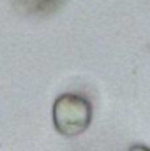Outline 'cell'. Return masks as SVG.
<instances>
[{
    "instance_id": "3957f363",
    "label": "cell",
    "mask_w": 150,
    "mask_h": 151,
    "mask_svg": "<svg viewBox=\"0 0 150 151\" xmlns=\"http://www.w3.org/2000/svg\"><path fill=\"white\" fill-rule=\"evenodd\" d=\"M129 151H150V148L147 146H141V144H134V146H131Z\"/></svg>"
},
{
    "instance_id": "6da1fadb",
    "label": "cell",
    "mask_w": 150,
    "mask_h": 151,
    "mask_svg": "<svg viewBox=\"0 0 150 151\" xmlns=\"http://www.w3.org/2000/svg\"><path fill=\"white\" fill-rule=\"evenodd\" d=\"M92 121L90 102L76 93H64L53 104V125L58 134L74 137L83 134Z\"/></svg>"
},
{
    "instance_id": "7a4b0ae2",
    "label": "cell",
    "mask_w": 150,
    "mask_h": 151,
    "mask_svg": "<svg viewBox=\"0 0 150 151\" xmlns=\"http://www.w3.org/2000/svg\"><path fill=\"white\" fill-rule=\"evenodd\" d=\"M64 0H27V9L28 12L34 14H51L55 12Z\"/></svg>"
}]
</instances>
